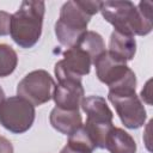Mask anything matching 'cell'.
<instances>
[{"mask_svg":"<svg viewBox=\"0 0 153 153\" xmlns=\"http://www.w3.org/2000/svg\"><path fill=\"white\" fill-rule=\"evenodd\" d=\"M45 2L35 0L22 1L19 8L11 14L10 35L20 48H32L42 35Z\"/></svg>","mask_w":153,"mask_h":153,"instance_id":"obj_3","label":"cell"},{"mask_svg":"<svg viewBox=\"0 0 153 153\" xmlns=\"http://www.w3.org/2000/svg\"><path fill=\"white\" fill-rule=\"evenodd\" d=\"M105 148L110 153H136L134 137L124 129L112 127L105 139Z\"/></svg>","mask_w":153,"mask_h":153,"instance_id":"obj_12","label":"cell"},{"mask_svg":"<svg viewBox=\"0 0 153 153\" xmlns=\"http://www.w3.org/2000/svg\"><path fill=\"white\" fill-rule=\"evenodd\" d=\"M60 153H88V152H86V151H84V149H80V148H78V147H74V146L67 143V145L61 149Z\"/></svg>","mask_w":153,"mask_h":153,"instance_id":"obj_19","label":"cell"},{"mask_svg":"<svg viewBox=\"0 0 153 153\" xmlns=\"http://www.w3.org/2000/svg\"><path fill=\"white\" fill-rule=\"evenodd\" d=\"M35 117V105L19 96L5 98L0 104V124L13 134L27 131L32 127Z\"/></svg>","mask_w":153,"mask_h":153,"instance_id":"obj_5","label":"cell"},{"mask_svg":"<svg viewBox=\"0 0 153 153\" xmlns=\"http://www.w3.org/2000/svg\"><path fill=\"white\" fill-rule=\"evenodd\" d=\"M55 81L44 69L27 73L17 86V96L26 99L32 105H42L53 98Z\"/></svg>","mask_w":153,"mask_h":153,"instance_id":"obj_6","label":"cell"},{"mask_svg":"<svg viewBox=\"0 0 153 153\" xmlns=\"http://www.w3.org/2000/svg\"><path fill=\"white\" fill-rule=\"evenodd\" d=\"M99 12L115 31L130 36H146L152 31V2L141 1L137 6L128 0L102 1Z\"/></svg>","mask_w":153,"mask_h":153,"instance_id":"obj_1","label":"cell"},{"mask_svg":"<svg viewBox=\"0 0 153 153\" xmlns=\"http://www.w3.org/2000/svg\"><path fill=\"white\" fill-rule=\"evenodd\" d=\"M81 109L86 114V122L92 124H111L114 114L105 98L100 96H90L82 99Z\"/></svg>","mask_w":153,"mask_h":153,"instance_id":"obj_10","label":"cell"},{"mask_svg":"<svg viewBox=\"0 0 153 153\" xmlns=\"http://www.w3.org/2000/svg\"><path fill=\"white\" fill-rule=\"evenodd\" d=\"M102 1L69 0L60 10V17L55 23V35L60 44L72 48L87 31L91 18L99 12Z\"/></svg>","mask_w":153,"mask_h":153,"instance_id":"obj_2","label":"cell"},{"mask_svg":"<svg viewBox=\"0 0 153 153\" xmlns=\"http://www.w3.org/2000/svg\"><path fill=\"white\" fill-rule=\"evenodd\" d=\"M112 55L122 59L123 61H130L136 53V41L134 36L124 35L118 31H112L109 41V50Z\"/></svg>","mask_w":153,"mask_h":153,"instance_id":"obj_13","label":"cell"},{"mask_svg":"<svg viewBox=\"0 0 153 153\" xmlns=\"http://www.w3.org/2000/svg\"><path fill=\"white\" fill-rule=\"evenodd\" d=\"M151 82H152V80H148L147 82H146V85H145V87L141 90V93H140V96H141V98L147 103V104H152V100H151Z\"/></svg>","mask_w":153,"mask_h":153,"instance_id":"obj_18","label":"cell"},{"mask_svg":"<svg viewBox=\"0 0 153 153\" xmlns=\"http://www.w3.org/2000/svg\"><path fill=\"white\" fill-rule=\"evenodd\" d=\"M4 99H5V92H4L2 87L0 86V104L4 102Z\"/></svg>","mask_w":153,"mask_h":153,"instance_id":"obj_20","label":"cell"},{"mask_svg":"<svg viewBox=\"0 0 153 153\" xmlns=\"http://www.w3.org/2000/svg\"><path fill=\"white\" fill-rule=\"evenodd\" d=\"M0 153H13V146L10 140L0 136Z\"/></svg>","mask_w":153,"mask_h":153,"instance_id":"obj_17","label":"cell"},{"mask_svg":"<svg viewBox=\"0 0 153 153\" xmlns=\"http://www.w3.org/2000/svg\"><path fill=\"white\" fill-rule=\"evenodd\" d=\"M108 99L115 106V110L124 127L129 129H139L145 124L147 117L146 109L135 92H109Z\"/></svg>","mask_w":153,"mask_h":153,"instance_id":"obj_7","label":"cell"},{"mask_svg":"<svg viewBox=\"0 0 153 153\" xmlns=\"http://www.w3.org/2000/svg\"><path fill=\"white\" fill-rule=\"evenodd\" d=\"M49 121L54 129L68 136L82 124V118L79 110H65L57 106L51 110Z\"/></svg>","mask_w":153,"mask_h":153,"instance_id":"obj_11","label":"cell"},{"mask_svg":"<svg viewBox=\"0 0 153 153\" xmlns=\"http://www.w3.org/2000/svg\"><path fill=\"white\" fill-rule=\"evenodd\" d=\"M92 63L93 61L88 56V54H86L82 49L74 45L63 51V59L56 62L54 73L57 80H81L84 75H87L90 73Z\"/></svg>","mask_w":153,"mask_h":153,"instance_id":"obj_8","label":"cell"},{"mask_svg":"<svg viewBox=\"0 0 153 153\" xmlns=\"http://www.w3.org/2000/svg\"><path fill=\"white\" fill-rule=\"evenodd\" d=\"M85 91L81 80L78 79H62L57 80L55 85L53 99L57 108L65 110H79Z\"/></svg>","mask_w":153,"mask_h":153,"instance_id":"obj_9","label":"cell"},{"mask_svg":"<svg viewBox=\"0 0 153 153\" xmlns=\"http://www.w3.org/2000/svg\"><path fill=\"white\" fill-rule=\"evenodd\" d=\"M10 25H11V14L0 11V36H6L10 33Z\"/></svg>","mask_w":153,"mask_h":153,"instance_id":"obj_16","label":"cell"},{"mask_svg":"<svg viewBox=\"0 0 153 153\" xmlns=\"http://www.w3.org/2000/svg\"><path fill=\"white\" fill-rule=\"evenodd\" d=\"M93 65L97 78L109 87L110 93L135 92L136 75L122 59L105 50L93 61Z\"/></svg>","mask_w":153,"mask_h":153,"instance_id":"obj_4","label":"cell"},{"mask_svg":"<svg viewBox=\"0 0 153 153\" xmlns=\"http://www.w3.org/2000/svg\"><path fill=\"white\" fill-rule=\"evenodd\" d=\"M75 47L82 49L88 56L94 61L102 53L105 51V43L103 37L96 32V31H90L87 30L76 42Z\"/></svg>","mask_w":153,"mask_h":153,"instance_id":"obj_14","label":"cell"},{"mask_svg":"<svg viewBox=\"0 0 153 153\" xmlns=\"http://www.w3.org/2000/svg\"><path fill=\"white\" fill-rule=\"evenodd\" d=\"M18 65V55L8 44H0V78L12 74Z\"/></svg>","mask_w":153,"mask_h":153,"instance_id":"obj_15","label":"cell"}]
</instances>
